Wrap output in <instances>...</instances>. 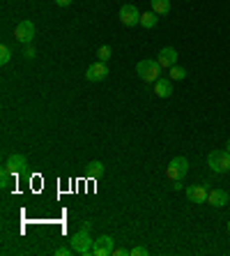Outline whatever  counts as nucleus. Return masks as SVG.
<instances>
[{"mask_svg": "<svg viewBox=\"0 0 230 256\" xmlns=\"http://www.w3.org/2000/svg\"><path fill=\"white\" fill-rule=\"evenodd\" d=\"M69 245H72V250L81 256H90L92 254V247H94V240L90 238V231L88 229H81L79 233H74L69 238Z\"/></svg>", "mask_w": 230, "mask_h": 256, "instance_id": "1", "label": "nucleus"}, {"mask_svg": "<svg viewBox=\"0 0 230 256\" xmlns=\"http://www.w3.org/2000/svg\"><path fill=\"white\" fill-rule=\"evenodd\" d=\"M166 178L171 182H182L184 175L189 173V162H186V157H173L171 162H168V166H166Z\"/></svg>", "mask_w": 230, "mask_h": 256, "instance_id": "2", "label": "nucleus"}, {"mask_svg": "<svg viewBox=\"0 0 230 256\" xmlns=\"http://www.w3.org/2000/svg\"><path fill=\"white\" fill-rule=\"evenodd\" d=\"M207 166L214 173H228L230 171V153L228 150H212L207 155Z\"/></svg>", "mask_w": 230, "mask_h": 256, "instance_id": "3", "label": "nucleus"}, {"mask_svg": "<svg viewBox=\"0 0 230 256\" xmlns=\"http://www.w3.org/2000/svg\"><path fill=\"white\" fill-rule=\"evenodd\" d=\"M136 74L140 76L143 81L154 83L159 79V74H161V65H159L157 60H140L136 65Z\"/></svg>", "mask_w": 230, "mask_h": 256, "instance_id": "4", "label": "nucleus"}, {"mask_svg": "<svg viewBox=\"0 0 230 256\" xmlns=\"http://www.w3.org/2000/svg\"><path fill=\"white\" fill-rule=\"evenodd\" d=\"M14 37H16L21 44H30L33 37H35V23H33V21H28V19L19 21L16 28H14Z\"/></svg>", "mask_w": 230, "mask_h": 256, "instance_id": "5", "label": "nucleus"}, {"mask_svg": "<svg viewBox=\"0 0 230 256\" xmlns=\"http://www.w3.org/2000/svg\"><path fill=\"white\" fill-rule=\"evenodd\" d=\"M120 21H122L127 28L138 26V23H140V12H138V7L136 5H122L120 7Z\"/></svg>", "mask_w": 230, "mask_h": 256, "instance_id": "6", "label": "nucleus"}, {"mask_svg": "<svg viewBox=\"0 0 230 256\" xmlns=\"http://www.w3.org/2000/svg\"><path fill=\"white\" fill-rule=\"evenodd\" d=\"M113 238L111 236H101L94 240V247H92V256H113Z\"/></svg>", "mask_w": 230, "mask_h": 256, "instance_id": "7", "label": "nucleus"}, {"mask_svg": "<svg viewBox=\"0 0 230 256\" xmlns=\"http://www.w3.org/2000/svg\"><path fill=\"white\" fill-rule=\"evenodd\" d=\"M178 51L173 47H164L161 49V53H159V58H157V62L161 65V69H171V67H175L178 65Z\"/></svg>", "mask_w": 230, "mask_h": 256, "instance_id": "8", "label": "nucleus"}, {"mask_svg": "<svg viewBox=\"0 0 230 256\" xmlns=\"http://www.w3.org/2000/svg\"><path fill=\"white\" fill-rule=\"evenodd\" d=\"M106 76H108V67H106V62H94V65H90L86 72V79L92 83H99V81H104Z\"/></svg>", "mask_w": 230, "mask_h": 256, "instance_id": "9", "label": "nucleus"}, {"mask_svg": "<svg viewBox=\"0 0 230 256\" xmlns=\"http://www.w3.org/2000/svg\"><path fill=\"white\" fill-rule=\"evenodd\" d=\"M5 166H7L9 171H12L14 175H19V173H23V171H26L28 159H26V155H21V153H14V155L7 157Z\"/></svg>", "mask_w": 230, "mask_h": 256, "instance_id": "10", "label": "nucleus"}, {"mask_svg": "<svg viewBox=\"0 0 230 256\" xmlns=\"http://www.w3.org/2000/svg\"><path fill=\"white\" fill-rule=\"evenodd\" d=\"M207 192L210 189L205 187V185H189L186 187V199L191 203H207Z\"/></svg>", "mask_w": 230, "mask_h": 256, "instance_id": "11", "label": "nucleus"}, {"mask_svg": "<svg viewBox=\"0 0 230 256\" xmlns=\"http://www.w3.org/2000/svg\"><path fill=\"white\" fill-rule=\"evenodd\" d=\"M228 201H230V194L226 189H210L207 192V203L214 205V208H224V205H228Z\"/></svg>", "mask_w": 230, "mask_h": 256, "instance_id": "12", "label": "nucleus"}, {"mask_svg": "<svg viewBox=\"0 0 230 256\" xmlns=\"http://www.w3.org/2000/svg\"><path fill=\"white\" fill-rule=\"evenodd\" d=\"M154 95H157V97H161V100H168V97L173 95L171 79H157V81H154Z\"/></svg>", "mask_w": 230, "mask_h": 256, "instance_id": "13", "label": "nucleus"}, {"mask_svg": "<svg viewBox=\"0 0 230 256\" xmlns=\"http://www.w3.org/2000/svg\"><path fill=\"white\" fill-rule=\"evenodd\" d=\"M157 23H159V14L157 12H143V14H140V26H143V28L152 30Z\"/></svg>", "mask_w": 230, "mask_h": 256, "instance_id": "14", "label": "nucleus"}, {"mask_svg": "<svg viewBox=\"0 0 230 256\" xmlns=\"http://www.w3.org/2000/svg\"><path fill=\"white\" fill-rule=\"evenodd\" d=\"M150 5H152V12H157L159 16L171 12V0H150Z\"/></svg>", "mask_w": 230, "mask_h": 256, "instance_id": "15", "label": "nucleus"}, {"mask_svg": "<svg viewBox=\"0 0 230 256\" xmlns=\"http://www.w3.org/2000/svg\"><path fill=\"white\" fill-rule=\"evenodd\" d=\"M86 173H88V178H101V173H104V164L99 162V159H94V162L88 164Z\"/></svg>", "mask_w": 230, "mask_h": 256, "instance_id": "16", "label": "nucleus"}, {"mask_svg": "<svg viewBox=\"0 0 230 256\" xmlns=\"http://www.w3.org/2000/svg\"><path fill=\"white\" fill-rule=\"evenodd\" d=\"M111 53H113V51H111V47H108V44H104V47L97 49V58H99L101 62H108V60H111Z\"/></svg>", "mask_w": 230, "mask_h": 256, "instance_id": "17", "label": "nucleus"}, {"mask_svg": "<svg viewBox=\"0 0 230 256\" xmlns=\"http://www.w3.org/2000/svg\"><path fill=\"white\" fill-rule=\"evenodd\" d=\"M171 79H173V81H184V79H186V69L178 67V65L171 67Z\"/></svg>", "mask_w": 230, "mask_h": 256, "instance_id": "18", "label": "nucleus"}, {"mask_svg": "<svg viewBox=\"0 0 230 256\" xmlns=\"http://www.w3.org/2000/svg\"><path fill=\"white\" fill-rule=\"evenodd\" d=\"M12 171L7 169V166H2V171H0V182H2V189L9 187V180H12Z\"/></svg>", "mask_w": 230, "mask_h": 256, "instance_id": "19", "label": "nucleus"}, {"mask_svg": "<svg viewBox=\"0 0 230 256\" xmlns=\"http://www.w3.org/2000/svg\"><path fill=\"white\" fill-rule=\"evenodd\" d=\"M12 60V51H9V47H0V65H7V62Z\"/></svg>", "mask_w": 230, "mask_h": 256, "instance_id": "20", "label": "nucleus"}, {"mask_svg": "<svg viewBox=\"0 0 230 256\" xmlns=\"http://www.w3.org/2000/svg\"><path fill=\"white\" fill-rule=\"evenodd\" d=\"M132 256H147V247H143V245L134 247V250H132Z\"/></svg>", "mask_w": 230, "mask_h": 256, "instance_id": "21", "label": "nucleus"}, {"mask_svg": "<svg viewBox=\"0 0 230 256\" xmlns=\"http://www.w3.org/2000/svg\"><path fill=\"white\" fill-rule=\"evenodd\" d=\"M72 245H69V247H58V250H55V256H69L72 254Z\"/></svg>", "mask_w": 230, "mask_h": 256, "instance_id": "22", "label": "nucleus"}, {"mask_svg": "<svg viewBox=\"0 0 230 256\" xmlns=\"http://www.w3.org/2000/svg\"><path fill=\"white\" fill-rule=\"evenodd\" d=\"M113 256H132V250H127V247H120V250H113Z\"/></svg>", "mask_w": 230, "mask_h": 256, "instance_id": "23", "label": "nucleus"}, {"mask_svg": "<svg viewBox=\"0 0 230 256\" xmlns=\"http://www.w3.org/2000/svg\"><path fill=\"white\" fill-rule=\"evenodd\" d=\"M23 55H26L28 60H33V58H35V49L30 47V44H26V49H23Z\"/></svg>", "mask_w": 230, "mask_h": 256, "instance_id": "24", "label": "nucleus"}, {"mask_svg": "<svg viewBox=\"0 0 230 256\" xmlns=\"http://www.w3.org/2000/svg\"><path fill=\"white\" fill-rule=\"evenodd\" d=\"M72 2H74V0H55V5H58V7H69Z\"/></svg>", "mask_w": 230, "mask_h": 256, "instance_id": "25", "label": "nucleus"}, {"mask_svg": "<svg viewBox=\"0 0 230 256\" xmlns=\"http://www.w3.org/2000/svg\"><path fill=\"white\" fill-rule=\"evenodd\" d=\"M226 150H228V153H230V139H228V143H226Z\"/></svg>", "mask_w": 230, "mask_h": 256, "instance_id": "26", "label": "nucleus"}, {"mask_svg": "<svg viewBox=\"0 0 230 256\" xmlns=\"http://www.w3.org/2000/svg\"><path fill=\"white\" fill-rule=\"evenodd\" d=\"M228 233H230V222H228Z\"/></svg>", "mask_w": 230, "mask_h": 256, "instance_id": "27", "label": "nucleus"}]
</instances>
